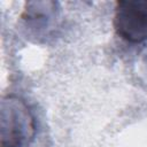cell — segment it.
Wrapping results in <instances>:
<instances>
[{"label":"cell","instance_id":"1","mask_svg":"<svg viewBox=\"0 0 147 147\" xmlns=\"http://www.w3.org/2000/svg\"><path fill=\"white\" fill-rule=\"evenodd\" d=\"M36 118L20 96L8 95L1 101V147H28L34 139Z\"/></svg>","mask_w":147,"mask_h":147},{"label":"cell","instance_id":"2","mask_svg":"<svg viewBox=\"0 0 147 147\" xmlns=\"http://www.w3.org/2000/svg\"><path fill=\"white\" fill-rule=\"evenodd\" d=\"M114 29L126 42L140 44L147 40V0L117 1Z\"/></svg>","mask_w":147,"mask_h":147}]
</instances>
